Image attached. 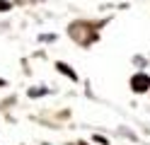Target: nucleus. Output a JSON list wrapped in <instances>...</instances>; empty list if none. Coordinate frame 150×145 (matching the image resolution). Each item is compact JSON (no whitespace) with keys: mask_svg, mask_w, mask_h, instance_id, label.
Masks as SVG:
<instances>
[{"mask_svg":"<svg viewBox=\"0 0 150 145\" xmlns=\"http://www.w3.org/2000/svg\"><path fill=\"white\" fill-rule=\"evenodd\" d=\"M131 85H133V90H136V92H143V90H148V85H150V77H148V75H136Z\"/></svg>","mask_w":150,"mask_h":145,"instance_id":"1","label":"nucleus"},{"mask_svg":"<svg viewBox=\"0 0 150 145\" xmlns=\"http://www.w3.org/2000/svg\"><path fill=\"white\" fill-rule=\"evenodd\" d=\"M3 85H5V82H3V80H0V87H3Z\"/></svg>","mask_w":150,"mask_h":145,"instance_id":"4","label":"nucleus"},{"mask_svg":"<svg viewBox=\"0 0 150 145\" xmlns=\"http://www.w3.org/2000/svg\"><path fill=\"white\" fill-rule=\"evenodd\" d=\"M10 7V3H3V0H0V10H7Z\"/></svg>","mask_w":150,"mask_h":145,"instance_id":"3","label":"nucleus"},{"mask_svg":"<svg viewBox=\"0 0 150 145\" xmlns=\"http://www.w3.org/2000/svg\"><path fill=\"white\" fill-rule=\"evenodd\" d=\"M58 70H63L65 75H68V77H70V80H78V75H75V73L70 70V68H68V65H63V63H58Z\"/></svg>","mask_w":150,"mask_h":145,"instance_id":"2","label":"nucleus"}]
</instances>
